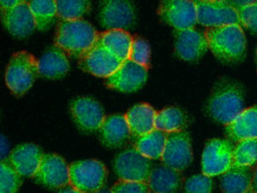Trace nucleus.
Wrapping results in <instances>:
<instances>
[{"mask_svg": "<svg viewBox=\"0 0 257 193\" xmlns=\"http://www.w3.org/2000/svg\"><path fill=\"white\" fill-rule=\"evenodd\" d=\"M34 15L36 29L39 31H47L54 24L57 16V2L54 0H32L29 3Z\"/></svg>", "mask_w": 257, "mask_h": 193, "instance_id": "27", "label": "nucleus"}, {"mask_svg": "<svg viewBox=\"0 0 257 193\" xmlns=\"http://www.w3.org/2000/svg\"><path fill=\"white\" fill-rule=\"evenodd\" d=\"M70 185L83 193H96L107 182V168L98 160H82L69 165Z\"/></svg>", "mask_w": 257, "mask_h": 193, "instance_id": "5", "label": "nucleus"}, {"mask_svg": "<svg viewBox=\"0 0 257 193\" xmlns=\"http://www.w3.org/2000/svg\"><path fill=\"white\" fill-rule=\"evenodd\" d=\"M22 185V175L9 160L0 165V193H17Z\"/></svg>", "mask_w": 257, "mask_h": 193, "instance_id": "31", "label": "nucleus"}, {"mask_svg": "<svg viewBox=\"0 0 257 193\" xmlns=\"http://www.w3.org/2000/svg\"><path fill=\"white\" fill-rule=\"evenodd\" d=\"M147 71L148 69L143 65L127 60L118 68L116 73L105 78V86L123 93L139 90L147 80Z\"/></svg>", "mask_w": 257, "mask_h": 193, "instance_id": "14", "label": "nucleus"}, {"mask_svg": "<svg viewBox=\"0 0 257 193\" xmlns=\"http://www.w3.org/2000/svg\"><path fill=\"white\" fill-rule=\"evenodd\" d=\"M174 38H176L174 50L177 56L183 61H198L209 50V43L205 35L194 29L181 31L176 30Z\"/></svg>", "mask_w": 257, "mask_h": 193, "instance_id": "15", "label": "nucleus"}, {"mask_svg": "<svg viewBox=\"0 0 257 193\" xmlns=\"http://www.w3.org/2000/svg\"><path fill=\"white\" fill-rule=\"evenodd\" d=\"M128 60L139 65H143L146 69L150 68L151 48L148 42L141 37H133V43H132Z\"/></svg>", "mask_w": 257, "mask_h": 193, "instance_id": "32", "label": "nucleus"}, {"mask_svg": "<svg viewBox=\"0 0 257 193\" xmlns=\"http://www.w3.org/2000/svg\"><path fill=\"white\" fill-rule=\"evenodd\" d=\"M248 193H253V192H252V191H251V189H250V191H249V192H248Z\"/></svg>", "mask_w": 257, "mask_h": 193, "instance_id": "42", "label": "nucleus"}, {"mask_svg": "<svg viewBox=\"0 0 257 193\" xmlns=\"http://www.w3.org/2000/svg\"><path fill=\"white\" fill-rule=\"evenodd\" d=\"M97 42L122 62L127 61L133 43V37L124 30H109L98 34Z\"/></svg>", "mask_w": 257, "mask_h": 193, "instance_id": "24", "label": "nucleus"}, {"mask_svg": "<svg viewBox=\"0 0 257 193\" xmlns=\"http://www.w3.org/2000/svg\"><path fill=\"white\" fill-rule=\"evenodd\" d=\"M39 75L38 60L28 51H19L12 55L5 73V81L10 90L22 96L32 87Z\"/></svg>", "mask_w": 257, "mask_h": 193, "instance_id": "4", "label": "nucleus"}, {"mask_svg": "<svg viewBox=\"0 0 257 193\" xmlns=\"http://www.w3.org/2000/svg\"><path fill=\"white\" fill-rule=\"evenodd\" d=\"M186 193H211L212 179L205 174H197L189 178L185 182Z\"/></svg>", "mask_w": 257, "mask_h": 193, "instance_id": "33", "label": "nucleus"}, {"mask_svg": "<svg viewBox=\"0 0 257 193\" xmlns=\"http://www.w3.org/2000/svg\"><path fill=\"white\" fill-rule=\"evenodd\" d=\"M34 178L38 184L45 187H65L70 184L69 165H67L62 156L57 154H45Z\"/></svg>", "mask_w": 257, "mask_h": 193, "instance_id": "13", "label": "nucleus"}, {"mask_svg": "<svg viewBox=\"0 0 257 193\" xmlns=\"http://www.w3.org/2000/svg\"><path fill=\"white\" fill-rule=\"evenodd\" d=\"M253 171L255 168L248 166H232L220 179V188L223 193H248L251 189Z\"/></svg>", "mask_w": 257, "mask_h": 193, "instance_id": "23", "label": "nucleus"}, {"mask_svg": "<svg viewBox=\"0 0 257 193\" xmlns=\"http://www.w3.org/2000/svg\"><path fill=\"white\" fill-rule=\"evenodd\" d=\"M98 32L94 26L85 21L59 23L56 30V47L65 54L81 57L97 42Z\"/></svg>", "mask_w": 257, "mask_h": 193, "instance_id": "3", "label": "nucleus"}, {"mask_svg": "<svg viewBox=\"0 0 257 193\" xmlns=\"http://www.w3.org/2000/svg\"><path fill=\"white\" fill-rule=\"evenodd\" d=\"M71 114L78 127L87 132L101 128L105 119L101 104L90 97H78L71 103Z\"/></svg>", "mask_w": 257, "mask_h": 193, "instance_id": "16", "label": "nucleus"}, {"mask_svg": "<svg viewBox=\"0 0 257 193\" xmlns=\"http://www.w3.org/2000/svg\"><path fill=\"white\" fill-rule=\"evenodd\" d=\"M244 110V94L238 83L220 81L207 103V113L217 122L228 126Z\"/></svg>", "mask_w": 257, "mask_h": 193, "instance_id": "2", "label": "nucleus"}, {"mask_svg": "<svg viewBox=\"0 0 257 193\" xmlns=\"http://www.w3.org/2000/svg\"><path fill=\"white\" fill-rule=\"evenodd\" d=\"M39 75L51 80L62 78L68 74L69 60L67 54L59 48H54L48 52H45L38 60Z\"/></svg>", "mask_w": 257, "mask_h": 193, "instance_id": "22", "label": "nucleus"}, {"mask_svg": "<svg viewBox=\"0 0 257 193\" xmlns=\"http://www.w3.org/2000/svg\"><path fill=\"white\" fill-rule=\"evenodd\" d=\"M183 176L176 169L163 166V167L153 168L148 179L152 193H174L180 187Z\"/></svg>", "mask_w": 257, "mask_h": 193, "instance_id": "25", "label": "nucleus"}, {"mask_svg": "<svg viewBox=\"0 0 257 193\" xmlns=\"http://www.w3.org/2000/svg\"><path fill=\"white\" fill-rule=\"evenodd\" d=\"M167 134L163 130L154 129L146 135L134 139V148L147 159H161L166 147Z\"/></svg>", "mask_w": 257, "mask_h": 193, "instance_id": "26", "label": "nucleus"}, {"mask_svg": "<svg viewBox=\"0 0 257 193\" xmlns=\"http://www.w3.org/2000/svg\"><path fill=\"white\" fill-rule=\"evenodd\" d=\"M98 130L102 143L107 147L122 146L131 136L130 126L123 115L107 116Z\"/></svg>", "mask_w": 257, "mask_h": 193, "instance_id": "21", "label": "nucleus"}, {"mask_svg": "<svg viewBox=\"0 0 257 193\" xmlns=\"http://www.w3.org/2000/svg\"><path fill=\"white\" fill-rule=\"evenodd\" d=\"M98 22L109 30H124L135 23L134 6L123 0H107L98 10Z\"/></svg>", "mask_w": 257, "mask_h": 193, "instance_id": "12", "label": "nucleus"}, {"mask_svg": "<svg viewBox=\"0 0 257 193\" xmlns=\"http://www.w3.org/2000/svg\"><path fill=\"white\" fill-rule=\"evenodd\" d=\"M256 167L257 166V139L244 140L235 145L233 149V167Z\"/></svg>", "mask_w": 257, "mask_h": 193, "instance_id": "29", "label": "nucleus"}, {"mask_svg": "<svg viewBox=\"0 0 257 193\" xmlns=\"http://www.w3.org/2000/svg\"><path fill=\"white\" fill-rule=\"evenodd\" d=\"M122 63V61L96 42L89 50L81 55L78 67L97 77L108 78L116 73Z\"/></svg>", "mask_w": 257, "mask_h": 193, "instance_id": "10", "label": "nucleus"}, {"mask_svg": "<svg viewBox=\"0 0 257 193\" xmlns=\"http://www.w3.org/2000/svg\"><path fill=\"white\" fill-rule=\"evenodd\" d=\"M225 134L233 143L257 139V104L246 108L231 123L225 126Z\"/></svg>", "mask_w": 257, "mask_h": 193, "instance_id": "19", "label": "nucleus"}, {"mask_svg": "<svg viewBox=\"0 0 257 193\" xmlns=\"http://www.w3.org/2000/svg\"><path fill=\"white\" fill-rule=\"evenodd\" d=\"M204 35L209 43V49L219 61L235 64L244 60L246 39L242 26L225 25L209 28Z\"/></svg>", "mask_w": 257, "mask_h": 193, "instance_id": "1", "label": "nucleus"}, {"mask_svg": "<svg viewBox=\"0 0 257 193\" xmlns=\"http://www.w3.org/2000/svg\"><path fill=\"white\" fill-rule=\"evenodd\" d=\"M251 191L253 193H257V166L255 167V171H253L252 182H251Z\"/></svg>", "mask_w": 257, "mask_h": 193, "instance_id": "38", "label": "nucleus"}, {"mask_svg": "<svg viewBox=\"0 0 257 193\" xmlns=\"http://www.w3.org/2000/svg\"><path fill=\"white\" fill-rule=\"evenodd\" d=\"M238 11L242 26L253 34H257V2H251L244 8L236 9Z\"/></svg>", "mask_w": 257, "mask_h": 193, "instance_id": "34", "label": "nucleus"}, {"mask_svg": "<svg viewBox=\"0 0 257 193\" xmlns=\"http://www.w3.org/2000/svg\"><path fill=\"white\" fill-rule=\"evenodd\" d=\"M256 67H257V51H256Z\"/></svg>", "mask_w": 257, "mask_h": 193, "instance_id": "41", "label": "nucleus"}, {"mask_svg": "<svg viewBox=\"0 0 257 193\" xmlns=\"http://www.w3.org/2000/svg\"><path fill=\"white\" fill-rule=\"evenodd\" d=\"M9 153V141L4 135H2V161H5V158Z\"/></svg>", "mask_w": 257, "mask_h": 193, "instance_id": "37", "label": "nucleus"}, {"mask_svg": "<svg viewBox=\"0 0 257 193\" xmlns=\"http://www.w3.org/2000/svg\"><path fill=\"white\" fill-rule=\"evenodd\" d=\"M43 156L44 154L39 147L26 143L16 147L12 150L9 161L22 176H35L41 166Z\"/></svg>", "mask_w": 257, "mask_h": 193, "instance_id": "18", "label": "nucleus"}, {"mask_svg": "<svg viewBox=\"0 0 257 193\" xmlns=\"http://www.w3.org/2000/svg\"><path fill=\"white\" fill-rule=\"evenodd\" d=\"M59 193H83V192L78 191V189L72 187V186H68V187H64L62 191H59Z\"/></svg>", "mask_w": 257, "mask_h": 193, "instance_id": "39", "label": "nucleus"}, {"mask_svg": "<svg viewBox=\"0 0 257 193\" xmlns=\"http://www.w3.org/2000/svg\"><path fill=\"white\" fill-rule=\"evenodd\" d=\"M192 147L190 135L185 130L167 134L166 147L161 156L164 165L180 172L192 162Z\"/></svg>", "mask_w": 257, "mask_h": 193, "instance_id": "11", "label": "nucleus"}, {"mask_svg": "<svg viewBox=\"0 0 257 193\" xmlns=\"http://www.w3.org/2000/svg\"><path fill=\"white\" fill-rule=\"evenodd\" d=\"M186 125V116L181 109L177 107H169L160 110L156 117V129L166 133L183 130Z\"/></svg>", "mask_w": 257, "mask_h": 193, "instance_id": "28", "label": "nucleus"}, {"mask_svg": "<svg viewBox=\"0 0 257 193\" xmlns=\"http://www.w3.org/2000/svg\"><path fill=\"white\" fill-rule=\"evenodd\" d=\"M90 8V2L87 0H58L57 16L63 19V22L80 21Z\"/></svg>", "mask_w": 257, "mask_h": 193, "instance_id": "30", "label": "nucleus"}, {"mask_svg": "<svg viewBox=\"0 0 257 193\" xmlns=\"http://www.w3.org/2000/svg\"><path fill=\"white\" fill-rule=\"evenodd\" d=\"M157 110L147 103H140L130 109L126 115L131 135L137 139L156 129Z\"/></svg>", "mask_w": 257, "mask_h": 193, "instance_id": "20", "label": "nucleus"}, {"mask_svg": "<svg viewBox=\"0 0 257 193\" xmlns=\"http://www.w3.org/2000/svg\"><path fill=\"white\" fill-rule=\"evenodd\" d=\"M158 15L177 31L190 30L198 23L196 2L191 0H164L158 9Z\"/></svg>", "mask_w": 257, "mask_h": 193, "instance_id": "9", "label": "nucleus"}, {"mask_svg": "<svg viewBox=\"0 0 257 193\" xmlns=\"http://www.w3.org/2000/svg\"><path fill=\"white\" fill-rule=\"evenodd\" d=\"M23 3L24 2H19V0H2L0 2V8H2V11L3 10H11L17 8Z\"/></svg>", "mask_w": 257, "mask_h": 193, "instance_id": "36", "label": "nucleus"}, {"mask_svg": "<svg viewBox=\"0 0 257 193\" xmlns=\"http://www.w3.org/2000/svg\"><path fill=\"white\" fill-rule=\"evenodd\" d=\"M114 171L120 180L148 182L152 167L150 159L135 148H128L115 158Z\"/></svg>", "mask_w": 257, "mask_h": 193, "instance_id": "8", "label": "nucleus"}, {"mask_svg": "<svg viewBox=\"0 0 257 193\" xmlns=\"http://www.w3.org/2000/svg\"><path fill=\"white\" fill-rule=\"evenodd\" d=\"M2 22L10 34L19 38L28 37L36 29L34 15L26 2L15 9L3 10Z\"/></svg>", "mask_w": 257, "mask_h": 193, "instance_id": "17", "label": "nucleus"}, {"mask_svg": "<svg viewBox=\"0 0 257 193\" xmlns=\"http://www.w3.org/2000/svg\"><path fill=\"white\" fill-rule=\"evenodd\" d=\"M198 24L209 28L225 25L242 26L238 11L226 2L219 0H199L196 2Z\"/></svg>", "mask_w": 257, "mask_h": 193, "instance_id": "7", "label": "nucleus"}, {"mask_svg": "<svg viewBox=\"0 0 257 193\" xmlns=\"http://www.w3.org/2000/svg\"><path fill=\"white\" fill-rule=\"evenodd\" d=\"M113 193H152L147 182L118 180L111 187Z\"/></svg>", "mask_w": 257, "mask_h": 193, "instance_id": "35", "label": "nucleus"}, {"mask_svg": "<svg viewBox=\"0 0 257 193\" xmlns=\"http://www.w3.org/2000/svg\"><path fill=\"white\" fill-rule=\"evenodd\" d=\"M96 193H113L111 192V189H107V188H102L100 191L96 192Z\"/></svg>", "mask_w": 257, "mask_h": 193, "instance_id": "40", "label": "nucleus"}, {"mask_svg": "<svg viewBox=\"0 0 257 193\" xmlns=\"http://www.w3.org/2000/svg\"><path fill=\"white\" fill-rule=\"evenodd\" d=\"M235 145L230 140L212 139L207 141L202 156V171L207 176L223 175L233 166Z\"/></svg>", "mask_w": 257, "mask_h": 193, "instance_id": "6", "label": "nucleus"}]
</instances>
